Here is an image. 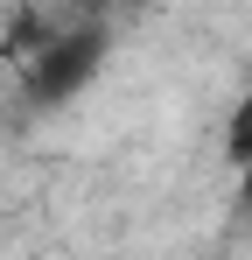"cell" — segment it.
<instances>
[{"instance_id":"6da1fadb","label":"cell","mask_w":252,"mask_h":260,"mask_svg":"<svg viewBox=\"0 0 252 260\" xmlns=\"http://www.w3.org/2000/svg\"><path fill=\"white\" fill-rule=\"evenodd\" d=\"M105 21L91 14V21H56L49 36L21 49V78L35 91V106H63V99H77L91 78H98V63H105Z\"/></svg>"},{"instance_id":"7a4b0ae2","label":"cell","mask_w":252,"mask_h":260,"mask_svg":"<svg viewBox=\"0 0 252 260\" xmlns=\"http://www.w3.org/2000/svg\"><path fill=\"white\" fill-rule=\"evenodd\" d=\"M224 155H231V162H252V91L231 106V120H224Z\"/></svg>"},{"instance_id":"3957f363","label":"cell","mask_w":252,"mask_h":260,"mask_svg":"<svg viewBox=\"0 0 252 260\" xmlns=\"http://www.w3.org/2000/svg\"><path fill=\"white\" fill-rule=\"evenodd\" d=\"M238 204L252 211V162H238Z\"/></svg>"},{"instance_id":"277c9868","label":"cell","mask_w":252,"mask_h":260,"mask_svg":"<svg viewBox=\"0 0 252 260\" xmlns=\"http://www.w3.org/2000/svg\"><path fill=\"white\" fill-rule=\"evenodd\" d=\"M112 7H147V0H112Z\"/></svg>"}]
</instances>
